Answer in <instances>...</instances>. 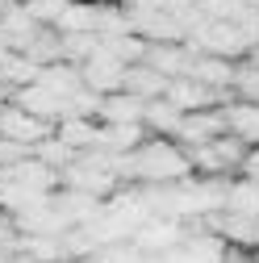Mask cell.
Here are the masks:
<instances>
[{
    "label": "cell",
    "mask_w": 259,
    "mask_h": 263,
    "mask_svg": "<svg viewBox=\"0 0 259 263\" xmlns=\"http://www.w3.org/2000/svg\"><path fill=\"white\" fill-rule=\"evenodd\" d=\"M134 159V184H151V188H168V184H184L192 176L188 167V151L176 146L172 138H151L130 155Z\"/></svg>",
    "instance_id": "cell-1"
},
{
    "label": "cell",
    "mask_w": 259,
    "mask_h": 263,
    "mask_svg": "<svg viewBox=\"0 0 259 263\" xmlns=\"http://www.w3.org/2000/svg\"><path fill=\"white\" fill-rule=\"evenodd\" d=\"M121 80H125V63L113 59L105 46H96L92 59L80 67V84H84L92 96H113V92H121Z\"/></svg>",
    "instance_id": "cell-2"
},
{
    "label": "cell",
    "mask_w": 259,
    "mask_h": 263,
    "mask_svg": "<svg viewBox=\"0 0 259 263\" xmlns=\"http://www.w3.org/2000/svg\"><path fill=\"white\" fill-rule=\"evenodd\" d=\"M54 134V125H46V121H34L29 113H21L17 105H0V138L5 142H17V146H25V151H34L38 142H46Z\"/></svg>",
    "instance_id": "cell-3"
},
{
    "label": "cell",
    "mask_w": 259,
    "mask_h": 263,
    "mask_svg": "<svg viewBox=\"0 0 259 263\" xmlns=\"http://www.w3.org/2000/svg\"><path fill=\"white\" fill-rule=\"evenodd\" d=\"M221 134H226V113L221 109H205V113H184L172 142L184 146V151H197V146H209Z\"/></svg>",
    "instance_id": "cell-4"
},
{
    "label": "cell",
    "mask_w": 259,
    "mask_h": 263,
    "mask_svg": "<svg viewBox=\"0 0 259 263\" xmlns=\"http://www.w3.org/2000/svg\"><path fill=\"white\" fill-rule=\"evenodd\" d=\"M142 255H151V259H159L163 251H172V247H180L184 242V226L180 221H172V217H151V221H142L138 226V234L130 238Z\"/></svg>",
    "instance_id": "cell-5"
},
{
    "label": "cell",
    "mask_w": 259,
    "mask_h": 263,
    "mask_svg": "<svg viewBox=\"0 0 259 263\" xmlns=\"http://www.w3.org/2000/svg\"><path fill=\"white\" fill-rule=\"evenodd\" d=\"M9 105H17L21 113H29L34 121H46V125H59L63 117H67L63 101H59V96H50L42 84H29V88H17V92H9Z\"/></svg>",
    "instance_id": "cell-6"
},
{
    "label": "cell",
    "mask_w": 259,
    "mask_h": 263,
    "mask_svg": "<svg viewBox=\"0 0 259 263\" xmlns=\"http://www.w3.org/2000/svg\"><path fill=\"white\" fill-rule=\"evenodd\" d=\"M188 80L192 84H201L217 96H230V80H234V63H226V59H213V54H197L192 59V67H188Z\"/></svg>",
    "instance_id": "cell-7"
},
{
    "label": "cell",
    "mask_w": 259,
    "mask_h": 263,
    "mask_svg": "<svg viewBox=\"0 0 259 263\" xmlns=\"http://www.w3.org/2000/svg\"><path fill=\"white\" fill-rule=\"evenodd\" d=\"M5 180L17 184V188H25V192H34V196H50V192H59V176H54L50 167H42L38 159H21V163H13V167L5 172Z\"/></svg>",
    "instance_id": "cell-8"
},
{
    "label": "cell",
    "mask_w": 259,
    "mask_h": 263,
    "mask_svg": "<svg viewBox=\"0 0 259 263\" xmlns=\"http://www.w3.org/2000/svg\"><path fill=\"white\" fill-rule=\"evenodd\" d=\"M54 138L71 155H88V151H96V142H101V125H96L92 117H63L54 125Z\"/></svg>",
    "instance_id": "cell-9"
},
{
    "label": "cell",
    "mask_w": 259,
    "mask_h": 263,
    "mask_svg": "<svg viewBox=\"0 0 259 263\" xmlns=\"http://www.w3.org/2000/svg\"><path fill=\"white\" fill-rule=\"evenodd\" d=\"M96 125H142V101H134V96H125V92L101 96Z\"/></svg>",
    "instance_id": "cell-10"
},
{
    "label": "cell",
    "mask_w": 259,
    "mask_h": 263,
    "mask_svg": "<svg viewBox=\"0 0 259 263\" xmlns=\"http://www.w3.org/2000/svg\"><path fill=\"white\" fill-rule=\"evenodd\" d=\"M221 113H226V134H234L247 146H259V105L230 101V105H221Z\"/></svg>",
    "instance_id": "cell-11"
},
{
    "label": "cell",
    "mask_w": 259,
    "mask_h": 263,
    "mask_svg": "<svg viewBox=\"0 0 259 263\" xmlns=\"http://www.w3.org/2000/svg\"><path fill=\"white\" fill-rule=\"evenodd\" d=\"M163 88H168V80L159 76V71H151L146 63H134V67H125V80H121V92L125 96H134V101H159L163 96Z\"/></svg>",
    "instance_id": "cell-12"
},
{
    "label": "cell",
    "mask_w": 259,
    "mask_h": 263,
    "mask_svg": "<svg viewBox=\"0 0 259 263\" xmlns=\"http://www.w3.org/2000/svg\"><path fill=\"white\" fill-rule=\"evenodd\" d=\"M221 213H238V217H259V184L234 176L226 180V201H221Z\"/></svg>",
    "instance_id": "cell-13"
},
{
    "label": "cell",
    "mask_w": 259,
    "mask_h": 263,
    "mask_svg": "<svg viewBox=\"0 0 259 263\" xmlns=\"http://www.w3.org/2000/svg\"><path fill=\"white\" fill-rule=\"evenodd\" d=\"M180 117L184 113H176L163 96H159V101H146L142 105V129L151 138H176V129H180Z\"/></svg>",
    "instance_id": "cell-14"
},
{
    "label": "cell",
    "mask_w": 259,
    "mask_h": 263,
    "mask_svg": "<svg viewBox=\"0 0 259 263\" xmlns=\"http://www.w3.org/2000/svg\"><path fill=\"white\" fill-rule=\"evenodd\" d=\"M38 84L50 92V96H59L63 105H67V96H76L84 84H80V67H71V63H50V67H42L38 71Z\"/></svg>",
    "instance_id": "cell-15"
},
{
    "label": "cell",
    "mask_w": 259,
    "mask_h": 263,
    "mask_svg": "<svg viewBox=\"0 0 259 263\" xmlns=\"http://www.w3.org/2000/svg\"><path fill=\"white\" fill-rule=\"evenodd\" d=\"M230 96L243 101V105H259V67H251V63H234Z\"/></svg>",
    "instance_id": "cell-16"
},
{
    "label": "cell",
    "mask_w": 259,
    "mask_h": 263,
    "mask_svg": "<svg viewBox=\"0 0 259 263\" xmlns=\"http://www.w3.org/2000/svg\"><path fill=\"white\" fill-rule=\"evenodd\" d=\"M209 146H213V155L221 159L226 176H230V172H238V167H243V159H247V151H251V146H247V142H238L234 134H221V138H213Z\"/></svg>",
    "instance_id": "cell-17"
},
{
    "label": "cell",
    "mask_w": 259,
    "mask_h": 263,
    "mask_svg": "<svg viewBox=\"0 0 259 263\" xmlns=\"http://www.w3.org/2000/svg\"><path fill=\"white\" fill-rule=\"evenodd\" d=\"M17 247H21V230H17V221L0 213V263H13V259H17Z\"/></svg>",
    "instance_id": "cell-18"
},
{
    "label": "cell",
    "mask_w": 259,
    "mask_h": 263,
    "mask_svg": "<svg viewBox=\"0 0 259 263\" xmlns=\"http://www.w3.org/2000/svg\"><path fill=\"white\" fill-rule=\"evenodd\" d=\"M21 159H29V151H25V146H17V142H5V138H0V172H9L13 163H21Z\"/></svg>",
    "instance_id": "cell-19"
},
{
    "label": "cell",
    "mask_w": 259,
    "mask_h": 263,
    "mask_svg": "<svg viewBox=\"0 0 259 263\" xmlns=\"http://www.w3.org/2000/svg\"><path fill=\"white\" fill-rule=\"evenodd\" d=\"M238 176H243V180H251V184H259V146H251V151H247Z\"/></svg>",
    "instance_id": "cell-20"
},
{
    "label": "cell",
    "mask_w": 259,
    "mask_h": 263,
    "mask_svg": "<svg viewBox=\"0 0 259 263\" xmlns=\"http://www.w3.org/2000/svg\"><path fill=\"white\" fill-rule=\"evenodd\" d=\"M247 63H251V67H259V46H251V54H247Z\"/></svg>",
    "instance_id": "cell-21"
},
{
    "label": "cell",
    "mask_w": 259,
    "mask_h": 263,
    "mask_svg": "<svg viewBox=\"0 0 259 263\" xmlns=\"http://www.w3.org/2000/svg\"><path fill=\"white\" fill-rule=\"evenodd\" d=\"M13 5H34V0H13Z\"/></svg>",
    "instance_id": "cell-22"
},
{
    "label": "cell",
    "mask_w": 259,
    "mask_h": 263,
    "mask_svg": "<svg viewBox=\"0 0 259 263\" xmlns=\"http://www.w3.org/2000/svg\"><path fill=\"white\" fill-rule=\"evenodd\" d=\"M0 180H5V172H0Z\"/></svg>",
    "instance_id": "cell-23"
}]
</instances>
